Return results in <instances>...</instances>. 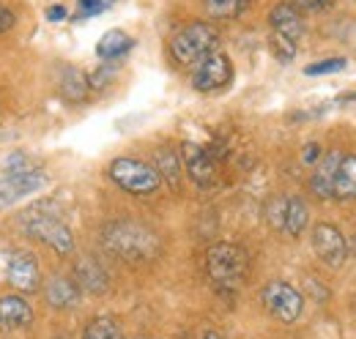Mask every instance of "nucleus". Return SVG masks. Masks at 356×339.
Wrapping results in <instances>:
<instances>
[{
    "label": "nucleus",
    "instance_id": "nucleus-1",
    "mask_svg": "<svg viewBox=\"0 0 356 339\" xmlns=\"http://www.w3.org/2000/svg\"><path fill=\"white\" fill-rule=\"evenodd\" d=\"M19 222H22V230L31 238L52 247L58 254L74 252V235H72L69 224L60 219V208L55 203H47V200L33 203L28 211L19 216Z\"/></svg>",
    "mask_w": 356,
    "mask_h": 339
},
{
    "label": "nucleus",
    "instance_id": "nucleus-2",
    "mask_svg": "<svg viewBox=\"0 0 356 339\" xmlns=\"http://www.w3.org/2000/svg\"><path fill=\"white\" fill-rule=\"evenodd\" d=\"M104 244L110 252L129 260V263H145L159 254V238L132 219H118L104 227Z\"/></svg>",
    "mask_w": 356,
    "mask_h": 339
},
{
    "label": "nucleus",
    "instance_id": "nucleus-3",
    "mask_svg": "<svg viewBox=\"0 0 356 339\" xmlns=\"http://www.w3.org/2000/svg\"><path fill=\"white\" fill-rule=\"evenodd\" d=\"M206 271L217 290L236 293L250 271V257L238 244H214L206 252Z\"/></svg>",
    "mask_w": 356,
    "mask_h": 339
},
{
    "label": "nucleus",
    "instance_id": "nucleus-4",
    "mask_svg": "<svg viewBox=\"0 0 356 339\" xmlns=\"http://www.w3.org/2000/svg\"><path fill=\"white\" fill-rule=\"evenodd\" d=\"M220 47V33L214 31V25L209 22H192L186 28H181L176 36L170 39V58L173 63L184 69H195L203 58H209L211 52H217Z\"/></svg>",
    "mask_w": 356,
    "mask_h": 339
},
{
    "label": "nucleus",
    "instance_id": "nucleus-5",
    "mask_svg": "<svg viewBox=\"0 0 356 339\" xmlns=\"http://www.w3.org/2000/svg\"><path fill=\"white\" fill-rule=\"evenodd\" d=\"M107 175L113 178V183H118L124 192L129 195H154L162 183L156 167L140 162V159H129V156H121V159H113Z\"/></svg>",
    "mask_w": 356,
    "mask_h": 339
},
{
    "label": "nucleus",
    "instance_id": "nucleus-6",
    "mask_svg": "<svg viewBox=\"0 0 356 339\" xmlns=\"http://www.w3.org/2000/svg\"><path fill=\"white\" fill-rule=\"evenodd\" d=\"M233 83V63L225 52H211L192 69V88L200 93H214Z\"/></svg>",
    "mask_w": 356,
    "mask_h": 339
},
{
    "label": "nucleus",
    "instance_id": "nucleus-7",
    "mask_svg": "<svg viewBox=\"0 0 356 339\" xmlns=\"http://www.w3.org/2000/svg\"><path fill=\"white\" fill-rule=\"evenodd\" d=\"M47 186V175L42 167L25 170V172H6L0 178V211L11 208L14 203H19L22 197L36 195L39 189Z\"/></svg>",
    "mask_w": 356,
    "mask_h": 339
},
{
    "label": "nucleus",
    "instance_id": "nucleus-8",
    "mask_svg": "<svg viewBox=\"0 0 356 339\" xmlns=\"http://www.w3.org/2000/svg\"><path fill=\"white\" fill-rule=\"evenodd\" d=\"M264 306L268 312L282 320V323H293L302 317V309H305V298L302 293L288 285V282H268L264 288Z\"/></svg>",
    "mask_w": 356,
    "mask_h": 339
},
{
    "label": "nucleus",
    "instance_id": "nucleus-9",
    "mask_svg": "<svg viewBox=\"0 0 356 339\" xmlns=\"http://www.w3.org/2000/svg\"><path fill=\"white\" fill-rule=\"evenodd\" d=\"M6 276L22 293H36L42 288V271L36 257L25 249H14L6 257Z\"/></svg>",
    "mask_w": 356,
    "mask_h": 339
},
{
    "label": "nucleus",
    "instance_id": "nucleus-10",
    "mask_svg": "<svg viewBox=\"0 0 356 339\" xmlns=\"http://www.w3.org/2000/svg\"><path fill=\"white\" fill-rule=\"evenodd\" d=\"M181 162L186 167V175L200 189H211L217 183V162H214L209 148H203L197 142H184L181 145Z\"/></svg>",
    "mask_w": 356,
    "mask_h": 339
},
{
    "label": "nucleus",
    "instance_id": "nucleus-11",
    "mask_svg": "<svg viewBox=\"0 0 356 339\" xmlns=\"http://www.w3.org/2000/svg\"><path fill=\"white\" fill-rule=\"evenodd\" d=\"M312 247H315L318 257H321L323 263H329L332 268H340V265L346 263L348 244H346L343 233H340L334 224H326V222L315 224V230H312Z\"/></svg>",
    "mask_w": 356,
    "mask_h": 339
},
{
    "label": "nucleus",
    "instance_id": "nucleus-12",
    "mask_svg": "<svg viewBox=\"0 0 356 339\" xmlns=\"http://www.w3.org/2000/svg\"><path fill=\"white\" fill-rule=\"evenodd\" d=\"M31 323H33V309L25 298L17 293L0 298V326L3 329L19 331V329H28Z\"/></svg>",
    "mask_w": 356,
    "mask_h": 339
},
{
    "label": "nucleus",
    "instance_id": "nucleus-13",
    "mask_svg": "<svg viewBox=\"0 0 356 339\" xmlns=\"http://www.w3.org/2000/svg\"><path fill=\"white\" fill-rule=\"evenodd\" d=\"M268 22H271V33L288 36L293 42L302 39L305 25H302V14H299V8L293 3H277L271 8V14H268Z\"/></svg>",
    "mask_w": 356,
    "mask_h": 339
},
{
    "label": "nucleus",
    "instance_id": "nucleus-14",
    "mask_svg": "<svg viewBox=\"0 0 356 339\" xmlns=\"http://www.w3.org/2000/svg\"><path fill=\"white\" fill-rule=\"evenodd\" d=\"M343 154L340 151H329L326 156H321V165L315 167L310 178V189L315 192V197L321 200H332V186H334V172L340 165Z\"/></svg>",
    "mask_w": 356,
    "mask_h": 339
},
{
    "label": "nucleus",
    "instance_id": "nucleus-15",
    "mask_svg": "<svg viewBox=\"0 0 356 339\" xmlns=\"http://www.w3.org/2000/svg\"><path fill=\"white\" fill-rule=\"evenodd\" d=\"M44 298L55 309H72L80 301V285L69 276H52L44 285Z\"/></svg>",
    "mask_w": 356,
    "mask_h": 339
},
{
    "label": "nucleus",
    "instance_id": "nucleus-16",
    "mask_svg": "<svg viewBox=\"0 0 356 339\" xmlns=\"http://www.w3.org/2000/svg\"><path fill=\"white\" fill-rule=\"evenodd\" d=\"M74 282H77L83 290L93 293V296H102V293L107 290V285H110L107 271H104L96 260H90V257H83V260L74 265Z\"/></svg>",
    "mask_w": 356,
    "mask_h": 339
},
{
    "label": "nucleus",
    "instance_id": "nucleus-17",
    "mask_svg": "<svg viewBox=\"0 0 356 339\" xmlns=\"http://www.w3.org/2000/svg\"><path fill=\"white\" fill-rule=\"evenodd\" d=\"M58 88H60V96H63L66 101L80 104V101H86V99H88L90 80H88V74H86V72H80V69H74V66H63V69H60Z\"/></svg>",
    "mask_w": 356,
    "mask_h": 339
},
{
    "label": "nucleus",
    "instance_id": "nucleus-18",
    "mask_svg": "<svg viewBox=\"0 0 356 339\" xmlns=\"http://www.w3.org/2000/svg\"><path fill=\"white\" fill-rule=\"evenodd\" d=\"M332 200H356V156L343 154L337 172H334V186H332Z\"/></svg>",
    "mask_w": 356,
    "mask_h": 339
},
{
    "label": "nucleus",
    "instance_id": "nucleus-19",
    "mask_svg": "<svg viewBox=\"0 0 356 339\" xmlns=\"http://www.w3.org/2000/svg\"><path fill=\"white\" fill-rule=\"evenodd\" d=\"M132 36H127L124 31H107L96 44V55L102 60H118L132 49Z\"/></svg>",
    "mask_w": 356,
    "mask_h": 339
},
{
    "label": "nucleus",
    "instance_id": "nucleus-20",
    "mask_svg": "<svg viewBox=\"0 0 356 339\" xmlns=\"http://www.w3.org/2000/svg\"><path fill=\"white\" fill-rule=\"evenodd\" d=\"M307 219H310V211H307L302 197H285V227L282 230L288 235L299 238L305 233V227H307Z\"/></svg>",
    "mask_w": 356,
    "mask_h": 339
},
{
    "label": "nucleus",
    "instance_id": "nucleus-21",
    "mask_svg": "<svg viewBox=\"0 0 356 339\" xmlns=\"http://www.w3.org/2000/svg\"><path fill=\"white\" fill-rule=\"evenodd\" d=\"M156 172H159L162 181L170 183V189L178 192V186H181V159H178V154H173L170 148H159L156 151Z\"/></svg>",
    "mask_w": 356,
    "mask_h": 339
},
{
    "label": "nucleus",
    "instance_id": "nucleus-22",
    "mask_svg": "<svg viewBox=\"0 0 356 339\" xmlns=\"http://www.w3.org/2000/svg\"><path fill=\"white\" fill-rule=\"evenodd\" d=\"M83 339H124V329H121V323L115 317L102 315V317H93L86 326Z\"/></svg>",
    "mask_w": 356,
    "mask_h": 339
},
{
    "label": "nucleus",
    "instance_id": "nucleus-23",
    "mask_svg": "<svg viewBox=\"0 0 356 339\" xmlns=\"http://www.w3.org/2000/svg\"><path fill=\"white\" fill-rule=\"evenodd\" d=\"M203 6L209 11V17H214V19H233L244 11L247 0H203Z\"/></svg>",
    "mask_w": 356,
    "mask_h": 339
},
{
    "label": "nucleus",
    "instance_id": "nucleus-24",
    "mask_svg": "<svg viewBox=\"0 0 356 339\" xmlns=\"http://www.w3.org/2000/svg\"><path fill=\"white\" fill-rule=\"evenodd\" d=\"M118 77V63L115 60H104L102 66H96V72L90 74V90H102Z\"/></svg>",
    "mask_w": 356,
    "mask_h": 339
},
{
    "label": "nucleus",
    "instance_id": "nucleus-25",
    "mask_svg": "<svg viewBox=\"0 0 356 339\" xmlns=\"http://www.w3.org/2000/svg\"><path fill=\"white\" fill-rule=\"evenodd\" d=\"M346 66H348V60H346V58H326V60L310 63V66L305 69V74H307V77H321V74H337V72H343Z\"/></svg>",
    "mask_w": 356,
    "mask_h": 339
},
{
    "label": "nucleus",
    "instance_id": "nucleus-26",
    "mask_svg": "<svg viewBox=\"0 0 356 339\" xmlns=\"http://www.w3.org/2000/svg\"><path fill=\"white\" fill-rule=\"evenodd\" d=\"M115 0H77V11H74V19H90V17H99L104 14L107 8H113Z\"/></svg>",
    "mask_w": 356,
    "mask_h": 339
},
{
    "label": "nucleus",
    "instance_id": "nucleus-27",
    "mask_svg": "<svg viewBox=\"0 0 356 339\" xmlns=\"http://www.w3.org/2000/svg\"><path fill=\"white\" fill-rule=\"evenodd\" d=\"M271 52H274V58H277V60L288 63V60H293V58H296V42H293V39H288V36L271 33Z\"/></svg>",
    "mask_w": 356,
    "mask_h": 339
},
{
    "label": "nucleus",
    "instance_id": "nucleus-28",
    "mask_svg": "<svg viewBox=\"0 0 356 339\" xmlns=\"http://www.w3.org/2000/svg\"><path fill=\"white\" fill-rule=\"evenodd\" d=\"M39 165L28 156V154H22V151H14L8 159H6V172H25V170H36Z\"/></svg>",
    "mask_w": 356,
    "mask_h": 339
},
{
    "label": "nucleus",
    "instance_id": "nucleus-29",
    "mask_svg": "<svg viewBox=\"0 0 356 339\" xmlns=\"http://www.w3.org/2000/svg\"><path fill=\"white\" fill-rule=\"evenodd\" d=\"M266 216H268V224H271V227L282 230V227H285V197H274V200L268 203Z\"/></svg>",
    "mask_w": 356,
    "mask_h": 339
},
{
    "label": "nucleus",
    "instance_id": "nucleus-30",
    "mask_svg": "<svg viewBox=\"0 0 356 339\" xmlns=\"http://www.w3.org/2000/svg\"><path fill=\"white\" fill-rule=\"evenodd\" d=\"M291 3L302 11H323V8L332 6V0H291Z\"/></svg>",
    "mask_w": 356,
    "mask_h": 339
},
{
    "label": "nucleus",
    "instance_id": "nucleus-31",
    "mask_svg": "<svg viewBox=\"0 0 356 339\" xmlns=\"http://www.w3.org/2000/svg\"><path fill=\"white\" fill-rule=\"evenodd\" d=\"M11 28H14V11L0 6V33H8Z\"/></svg>",
    "mask_w": 356,
    "mask_h": 339
},
{
    "label": "nucleus",
    "instance_id": "nucleus-32",
    "mask_svg": "<svg viewBox=\"0 0 356 339\" xmlns=\"http://www.w3.org/2000/svg\"><path fill=\"white\" fill-rule=\"evenodd\" d=\"M66 17H69L66 6H49V8H47V19H49V22H63Z\"/></svg>",
    "mask_w": 356,
    "mask_h": 339
},
{
    "label": "nucleus",
    "instance_id": "nucleus-33",
    "mask_svg": "<svg viewBox=\"0 0 356 339\" xmlns=\"http://www.w3.org/2000/svg\"><path fill=\"white\" fill-rule=\"evenodd\" d=\"M305 156H302V162H307V165H312V162H318L321 159V145L318 142H310V145H305V151H302Z\"/></svg>",
    "mask_w": 356,
    "mask_h": 339
},
{
    "label": "nucleus",
    "instance_id": "nucleus-34",
    "mask_svg": "<svg viewBox=\"0 0 356 339\" xmlns=\"http://www.w3.org/2000/svg\"><path fill=\"white\" fill-rule=\"evenodd\" d=\"M203 339H222V337H220L217 331H209V334H206V337H203Z\"/></svg>",
    "mask_w": 356,
    "mask_h": 339
},
{
    "label": "nucleus",
    "instance_id": "nucleus-35",
    "mask_svg": "<svg viewBox=\"0 0 356 339\" xmlns=\"http://www.w3.org/2000/svg\"><path fill=\"white\" fill-rule=\"evenodd\" d=\"M351 247H354V252H356V238H354V244H351Z\"/></svg>",
    "mask_w": 356,
    "mask_h": 339
},
{
    "label": "nucleus",
    "instance_id": "nucleus-36",
    "mask_svg": "<svg viewBox=\"0 0 356 339\" xmlns=\"http://www.w3.org/2000/svg\"><path fill=\"white\" fill-rule=\"evenodd\" d=\"M351 99H356V96H351ZM351 99H348V101H351Z\"/></svg>",
    "mask_w": 356,
    "mask_h": 339
}]
</instances>
